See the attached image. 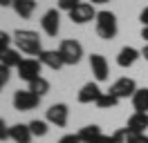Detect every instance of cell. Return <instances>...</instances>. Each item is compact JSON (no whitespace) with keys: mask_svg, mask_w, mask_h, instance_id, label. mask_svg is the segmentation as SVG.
<instances>
[{"mask_svg":"<svg viewBox=\"0 0 148 143\" xmlns=\"http://www.w3.org/2000/svg\"><path fill=\"white\" fill-rule=\"evenodd\" d=\"M141 56H144V58H146V61H148V43L144 45V49H141Z\"/></svg>","mask_w":148,"mask_h":143,"instance_id":"836d02e7","label":"cell"},{"mask_svg":"<svg viewBox=\"0 0 148 143\" xmlns=\"http://www.w3.org/2000/svg\"><path fill=\"white\" fill-rule=\"evenodd\" d=\"M0 63H2V65H7V67H18L20 63H23V58H20V52L18 49H5V52L0 54Z\"/></svg>","mask_w":148,"mask_h":143,"instance_id":"ac0fdd59","label":"cell"},{"mask_svg":"<svg viewBox=\"0 0 148 143\" xmlns=\"http://www.w3.org/2000/svg\"><path fill=\"white\" fill-rule=\"evenodd\" d=\"M103 92L99 89L97 83H85L83 87L79 89V94H76V101L81 103V105H88V103H97V98L101 96Z\"/></svg>","mask_w":148,"mask_h":143,"instance_id":"8fae6325","label":"cell"},{"mask_svg":"<svg viewBox=\"0 0 148 143\" xmlns=\"http://www.w3.org/2000/svg\"><path fill=\"white\" fill-rule=\"evenodd\" d=\"M67 116H70V110L65 103H54V105H49L47 110V123L56 125V127H65L67 125Z\"/></svg>","mask_w":148,"mask_h":143,"instance_id":"9c48e42d","label":"cell"},{"mask_svg":"<svg viewBox=\"0 0 148 143\" xmlns=\"http://www.w3.org/2000/svg\"><path fill=\"white\" fill-rule=\"evenodd\" d=\"M141 38H144V43H148V25L141 29Z\"/></svg>","mask_w":148,"mask_h":143,"instance_id":"d6a6232c","label":"cell"},{"mask_svg":"<svg viewBox=\"0 0 148 143\" xmlns=\"http://www.w3.org/2000/svg\"><path fill=\"white\" fill-rule=\"evenodd\" d=\"M128 132L141 134L148 130V112H135V114L128 118V125H126Z\"/></svg>","mask_w":148,"mask_h":143,"instance_id":"4fadbf2b","label":"cell"},{"mask_svg":"<svg viewBox=\"0 0 148 143\" xmlns=\"http://www.w3.org/2000/svg\"><path fill=\"white\" fill-rule=\"evenodd\" d=\"M58 52H61V56H63L65 65H79V63H81V56H83V45L79 43V40L67 38V40L61 43Z\"/></svg>","mask_w":148,"mask_h":143,"instance_id":"3957f363","label":"cell"},{"mask_svg":"<svg viewBox=\"0 0 148 143\" xmlns=\"http://www.w3.org/2000/svg\"><path fill=\"white\" fill-rule=\"evenodd\" d=\"M94 143H114V141H112L110 134H101L99 139H94Z\"/></svg>","mask_w":148,"mask_h":143,"instance_id":"f546056e","label":"cell"},{"mask_svg":"<svg viewBox=\"0 0 148 143\" xmlns=\"http://www.w3.org/2000/svg\"><path fill=\"white\" fill-rule=\"evenodd\" d=\"M94 29H97V36L103 38V40H112L117 36V16L108 11V9H101L97 18H94Z\"/></svg>","mask_w":148,"mask_h":143,"instance_id":"7a4b0ae2","label":"cell"},{"mask_svg":"<svg viewBox=\"0 0 148 143\" xmlns=\"http://www.w3.org/2000/svg\"><path fill=\"white\" fill-rule=\"evenodd\" d=\"M16 69H18V76H20L23 80L32 83V80L40 78V72H43V63L38 61V58H23V63H20Z\"/></svg>","mask_w":148,"mask_h":143,"instance_id":"277c9868","label":"cell"},{"mask_svg":"<svg viewBox=\"0 0 148 143\" xmlns=\"http://www.w3.org/2000/svg\"><path fill=\"white\" fill-rule=\"evenodd\" d=\"M88 2H90V5H106L108 0H88Z\"/></svg>","mask_w":148,"mask_h":143,"instance_id":"e575fe53","label":"cell"},{"mask_svg":"<svg viewBox=\"0 0 148 143\" xmlns=\"http://www.w3.org/2000/svg\"><path fill=\"white\" fill-rule=\"evenodd\" d=\"M132 107L135 112H148V87H139L132 94Z\"/></svg>","mask_w":148,"mask_h":143,"instance_id":"2e32d148","label":"cell"},{"mask_svg":"<svg viewBox=\"0 0 148 143\" xmlns=\"http://www.w3.org/2000/svg\"><path fill=\"white\" fill-rule=\"evenodd\" d=\"M16 0H0V7H14Z\"/></svg>","mask_w":148,"mask_h":143,"instance_id":"1f68e13d","label":"cell"},{"mask_svg":"<svg viewBox=\"0 0 148 143\" xmlns=\"http://www.w3.org/2000/svg\"><path fill=\"white\" fill-rule=\"evenodd\" d=\"M117 103H119V98H117V96H112L110 92H103L101 96L97 98V103H94V105L99 107V110H110V107H114Z\"/></svg>","mask_w":148,"mask_h":143,"instance_id":"44dd1931","label":"cell"},{"mask_svg":"<svg viewBox=\"0 0 148 143\" xmlns=\"http://www.w3.org/2000/svg\"><path fill=\"white\" fill-rule=\"evenodd\" d=\"M139 20H141V25H144V27L148 25V7L144 9V11H141V14H139Z\"/></svg>","mask_w":148,"mask_h":143,"instance_id":"4dcf8cb0","label":"cell"},{"mask_svg":"<svg viewBox=\"0 0 148 143\" xmlns=\"http://www.w3.org/2000/svg\"><path fill=\"white\" fill-rule=\"evenodd\" d=\"M58 143H81V139H79V134H63Z\"/></svg>","mask_w":148,"mask_h":143,"instance_id":"83f0119b","label":"cell"},{"mask_svg":"<svg viewBox=\"0 0 148 143\" xmlns=\"http://www.w3.org/2000/svg\"><path fill=\"white\" fill-rule=\"evenodd\" d=\"M5 139H9V127L5 123V118H0V141H5Z\"/></svg>","mask_w":148,"mask_h":143,"instance_id":"f1b7e54d","label":"cell"},{"mask_svg":"<svg viewBox=\"0 0 148 143\" xmlns=\"http://www.w3.org/2000/svg\"><path fill=\"white\" fill-rule=\"evenodd\" d=\"M38 61L43 63L45 67H49V69H61L65 65V61H63V56H61V52L58 49H43V54L38 56Z\"/></svg>","mask_w":148,"mask_h":143,"instance_id":"7c38bea8","label":"cell"},{"mask_svg":"<svg viewBox=\"0 0 148 143\" xmlns=\"http://www.w3.org/2000/svg\"><path fill=\"white\" fill-rule=\"evenodd\" d=\"M29 92H34V94H36V96H45L47 92H49V80L47 78H43V76H40V78H36V80H32V83H29Z\"/></svg>","mask_w":148,"mask_h":143,"instance_id":"ffe728a7","label":"cell"},{"mask_svg":"<svg viewBox=\"0 0 148 143\" xmlns=\"http://www.w3.org/2000/svg\"><path fill=\"white\" fill-rule=\"evenodd\" d=\"M29 130H32V134L34 136H45L47 134V121H43V118H34V121H29Z\"/></svg>","mask_w":148,"mask_h":143,"instance_id":"7402d4cb","label":"cell"},{"mask_svg":"<svg viewBox=\"0 0 148 143\" xmlns=\"http://www.w3.org/2000/svg\"><path fill=\"white\" fill-rule=\"evenodd\" d=\"M32 130H29V125L25 123H16L9 127V139L14 143H32Z\"/></svg>","mask_w":148,"mask_h":143,"instance_id":"5bb4252c","label":"cell"},{"mask_svg":"<svg viewBox=\"0 0 148 143\" xmlns=\"http://www.w3.org/2000/svg\"><path fill=\"white\" fill-rule=\"evenodd\" d=\"M40 27L47 36H58V29H61V11L58 9H47L43 18H40Z\"/></svg>","mask_w":148,"mask_h":143,"instance_id":"ba28073f","label":"cell"},{"mask_svg":"<svg viewBox=\"0 0 148 143\" xmlns=\"http://www.w3.org/2000/svg\"><path fill=\"white\" fill-rule=\"evenodd\" d=\"M101 127L99 125H85V127H81V132H79V139H81V143H94V139H99L101 136Z\"/></svg>","mask_w":148,"mask_h":143,"instance_id":"d6986e66","label":"cell"},{"mask_svg":"<svg viewBox=\"0 0 148 143\" xmlns=\"http://www.w3.org/2000/svg\"><path fill=\"white\" fill-rule=\"evenodd\" d=\"M11 40H14V36H9L7 31H2V29H0V54L5 52V49H9Z\"/></svg>","mask_w":148,"mask_h":143,"instance_id":"cb8c5ba5","label":"cell"},{"mask_svg":"<svg viewBox=\"0 0 148 143\" xmlns=\"http://www.w3.org/2000/svg\"><path fill=\"white\" fill-rule=\"evenodd\" d=\"M137 89H139V87H137V83H135V80L128 78V76H123V78L114 80L108 92H110L112 96H117V98L121 101V98H132V94H135Z\"/></svg>","mask_w":148,"mask_h":143,"instance_id":"8992f818","label":"cell"},{"mask_svg":"<svg viewBox=\"0 0 148 143\" xmlns=\"http://www.w3.org/2000/svg\"><path fill=\"white\" fill-rule=\"evenodd\" d=\"M14 43L18 47V52L29 54V56H40L43 54V45H40V36L32 29H16L14 31Z\"/></svg>","mask_w":148,"mask_h":143,"instance_id":"6da1fadb","label":"cell"},{"mask_svg":"<svg viewBox=\"0 0 148 143\" xmlns=\"http://www.w3.org/2000/svg\"><path fill=\"white\" fill-rule=\"evenodd\" d=\"M9 76H11V69L7 67V65H2V63H0V87L9 83Z\"/></svg>","mask_w":148,"mask_h":143,"instance_id":"484cf974","label":"cell"},{"mask_svg":"<svg viewBox=\"0 0 148 143\" xmlns=\"http://www.w3.org/2000/svg\"><path fill=\"white\" fill-rule=\"evenodd\" d=\"M38 103H40V96H36V94L29 92V89L14 92V107H16L18 112H29V110L38 107Z\"/></svg>","mask_w":148,"mask_h":143,"instance_id":"5b68a950","label":"cell"},{"mask_svg":"<svg viewBox=\"0 0 148 143\" xmlns=\"http://www.w3.org/2000/svg\"><path fill=\"white\" fill-rule=\"evenodd\" d=\"M34 9H36V0H16L14 2V11L20 18H32Z\"/></svg>","mask_w":148,"mask_h":143,"instance_id":"e0dca14e","label":"cell"},{"mask_svg":"<svg viewBox=\"0 0 148 143\" xmlns=\"http://www.w3.org/2000/svg\"><path fill=\"white\" fill-rule=\"evenodd\" d=\"M79 2H81V0H58V9H61V11H67V14H70V11H72V9L76 7V5H79Z\"/></svg>","mask_w":148,"mask_h":143,"instance_id":"d4e9b609","label":"cell"},{"mask_svg":"<svg viewBox=\"0 0 148 143\" xmlns=\"http://www.w3.org/2000/svg\"><path fill=\"white\" fill-rule=\"evenodd\" d=\"M128 141H130V143H148V134H146V132H141V134L128 132Z\"/></svg>","mask_w":148,"mask_h":143,"instance_id":"4316f807","label":"cell"},{"mask_svg":"<svg viewBox=\"0 0 148 143\" xmlns=\"http://www.w3.org/2000/svg\"><path fill=\"white\" fill-rule=\"evenodd\" d=\"M90 69H92L97 80H108V76H110L108 61H106V56H101V54H92L90 56Z\"/></svg>","mask_w":148,"mask_h":143,"instance_id":"30bf717a","label":"cell"},{"mask_svg":"<svg viewBox=\"0 0 148 143\" xmlns=\"http://www.w3.org/2000/svg\"><path fill=\"white\" fill-rule=\"evenodd\" d=\"M99 11H94V5L90 2H79L76 7L70 11V20L76 22V25H85V22H92L94 18H97Z\"/></svg>","mask_w":148,"mask_h":143,"instance_id":"52a82bcc","label":"cell"},{"mask_svg":"<svg viewBox=\"0 0 148 143\" xmlns=\"http://www.w3.org/2000/svg\"><path fill=\"white\" fill-rule=\"evenodd\" d=\"M112 141L114 143H130L128 141V130L121 127V130H117V132H112Z\"/></svg>","mask_w":148,"mask_h":143,"instance_id":"603a6c76","label":"cell"},{"mask_svg":"<svg viewBox=\"0 0 148 143\" xmlns=\"http://www.w3.org/2000/svg\"><path fill=\"white\" fill-rule=\"evenodd\" d=\"M139 56H141V52H137L135 47H121V52L117 54V65L119 67H130V65H135V61Z\"/></svg>","mask_w":148,"mask_h":143,"instance_id":"9a60e30c","label":"cell"}]
</instances>
